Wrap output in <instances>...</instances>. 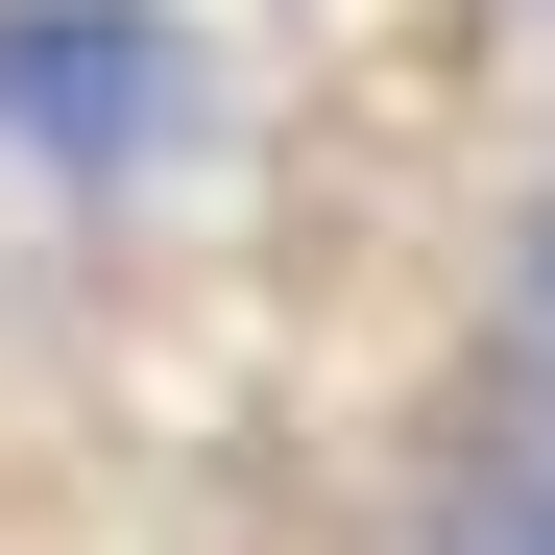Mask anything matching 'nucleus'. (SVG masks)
<instances>
[{"label": "nucleus", "instance_id": "obj_1", "mask_svg": "<svg viewBox=\"0 0 555 555\" xmlns=\"http://www.w3.org/2000/svg\"><path fill=\"white\" fill-rule=\"evenodd\" d=\"M194 121H218L194 0H0V169H49V194H145Z\"/></svg>", "mask_w": 555, "mask_h": 555}, {"label": "nucleus", "instance_id": "obj_2", "mask_svg": "<svg viewBox=\"0 0 555 555\" xmlns=\"http://www.w3.org/2000/svg\"><path fill=\"white\" fill-rule=\"evenodd\" d=\"M507 411H531V435H555V218H531V242H507Z\"/></svg>", "mask_w": 555, "mask_h": 555}]
</instances>
